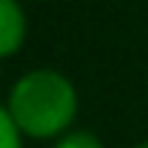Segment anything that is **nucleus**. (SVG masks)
I'll use <instances>...</instances> for the list:
<instances>
[{
	"label": "nucleus",
	"instance_id": "obj_4",
	"mask_svg": "<svg viewBox=\"0 0 148 148\" xmlns=\"http://www.w3.org/2000/svg\"><path fill=\"white\" fill-rule=\"evenodd\" d=\"M55 148H103L97 142V136H91V133H70V136H64Z\"/></svg>",
	"mask_w": 148,
	"mask_h": 148
},
{
	"label": "nucleus",
	"instance_id": "obj_1",
	"mask_svg": "<svg viewBox=\"0 0 148 148\" xmlns=\"http://www.w3.org/2000/svg\"><path fill=\"white\" fill-rule=\"evenodd\" d=\"M76 91L55 70H33L12 85L6 112L24 136L51 139L76 118Z\"/></svg>",
	"mask_w": 148,
	"mask_h": 148
},
{
	"label": "nucleus",
	"instance_id": "obj_3",
	"mask_svg": "<svg viewBox=\"0 0 148 148\" xmlns=\"http://www.w3.org/2000/svg\"><path fill=\"white\" fill-rule=\"evenodd\" d=\"M0 127H3V148H21V136L24 133L18 130V124L12 121L9 112H0Z\"/></svg>",
	"mask_w": 148,
	"mask_h": 148
},
{
	"label": "nucleus",
	"instance_id": "obj_5",
	"mask_svg": "<svg viewBox=\"0 0 148 148\" xmlns=\"http://www.w3.org/2000/svg\"><path fill=\"white\" fill-rule=\"evenodd\" d=\"M136 148H148V142H145V145H136Z\"/></svg>",
	"mask_w": 148,
	"mask_h": 148
},
{
	"label": "nucleus",
	"instance_id": "obj_2",
	"mask_svg": "<svg viewBox=\"0 0 148 148\" xmlns=\"http://www.w3.org/2000/svg\"><path fill=\"white\" fill-rule=\"evenodd\" d=\"M24 15L15 0H0V55L9 58L24 42Z\"/></svg>",
	"mask_w": 148,
	"mask_h": 148
}]
</instances>
